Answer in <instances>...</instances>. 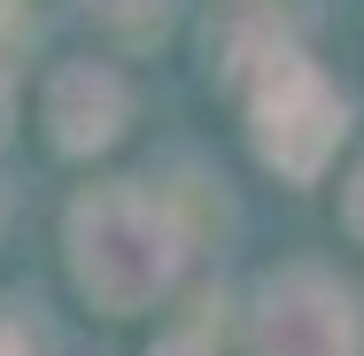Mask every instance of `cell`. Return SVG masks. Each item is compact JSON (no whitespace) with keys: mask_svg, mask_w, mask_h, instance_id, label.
<instances>
[{"mask_svg":"<svg viewBox=\"0 0 364 356\" xmlns=\"http://www.w3.org/2000/svg\"><path fill=\"white\" fill-rule=\"evenodd\" d=\"M178 264H186V232L140 186H101L70 210V271L109 318L147 310L178 279Z\"/></svg>","mask_w":364,"mask_h":356,"instance_id":"6da1fadb","label":"cell"},{"mask_svg":"<svg viewBox=\"0 0 364 356\" xmlns=\"http://www.w3.org/2000/svg\"><path fill=\"white\" fill-rule=\"evenodd\" d=\"M256 147H264V163H279L287 178H310L333 140H341V124H349V101L326 85V77L310 70L302 55H279V63H264L256 70Z\"/></svg>","mask_w":364,"mask_h":356,"instance_id":"7a4b0ae2","label":"cell"},{"mask_svg":"<svg viewBox=\"0 0 364 356\" xmlns=\"http://www.w3.org/2000/svg\"><path fill=\"white\" fill-rule=\"evenodd\" d=\"M256 356H364L357 294L326 271H279L256 294Z\"/></svg>","mask_w":364,"mask_h":356,"instance_id":"3957f363","label":"cell"},{"mask_svg":"<svg viewBox=\"0 0 364 356\" xmlns=\"http://www.w3.org/2000/svg\"><path fill=\"white\" fill-rule=\"evenodd\" d=\"M124 77L101 70V63H70V70H55L47 85V124H55V147L63 155H93V147L117 140V124H124Z\"/></svg>","mask_w":364,"mask_h":356,"instance_id":"277c9868","label":"cell"},{"mask_svg":"<svg viewBox=\"0 0 364 356\" xmlns=\"http://www.w3.org/2000/svg\"><path fill=\"white\" fill-rule=\"evenodd\" d=\"M0 356H55V341H47V325L31 318V310H0Z\"/></svg>","mask_w":364,"mask_h":356,"instance_id":"5b68a950","label":"cell"},{"mask_svg":"<svg viewBox=\"0 0 364 356\" xmlns=\"http://www.w3.org/2000/svg\"><path fill=\"white\" fill-rule=\"evenodd\" d=\"M93 16H109V23H155L163 16V0H85Z\"/></svg>","mask_w":364,"mask_h":356,"instance_id":"8992f818","label":"cell"},{"mask_svg":"<svg viewBox=\"0 0 364 356\" xmlns=\"http://www.w3.org/2000/svg\"><path fill=\"white\" fill-rule=\"evenodd\" d=\"M341 217H349V232H357V240H364V171H357V178H349V202H341Z\"/></svg>","mask_w":364,"mask_h":356,"instance_id":"52a82bcc","label":"cell"},{"mask_svg":"<svg viewBox=\"0 0 364 356\" xmlns=\"http://www.w3.org/2000/svg\"><path fill=\"white\" fill-rule=\"evenodd\" d=\"M155 356H210V349H202L194 333H178V341H163V349H155Z\"/></svg>","mask_w":364,"mask_h":356,"instance_id":"ba28073f","label":"cell"},{"mask_svg":"<svg viewBox=\"0 0 364 356\" xmlns=\"http://www.w3.org/2000/svg\"><path fill=\"white\" fill-rule=\"evenodd\" d=\"M0 140H8V70H0Z\"/></svg>","mask_w":364,"mask_h":356,"instance_id":"9c48e42d","label":"cell"}]
</instances>
